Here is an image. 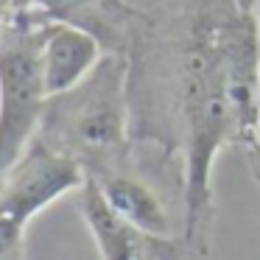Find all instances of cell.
<instances>
[{
	"instance_id": "cell-2",
	"label": "cell",
	"mask_w": 260,
	"mask_h": 260,
	"mask_svg": "<svg viewBox=\"0 0 260 260\" xmlns=\"http://www.w3.org/2000/svg\"><path fill=\"white\" fill-rule=\"evenodd\" d=\"M45 20L23 12L0 31V182L37 140L48 104L40 45Z\"/></svg>"
},
{
	"instance_id": "cell-4",
	"label": "cell",
	"mask_w": 260,
	"mask_h": 260,
	"mask_svg": "<svg viewBox=\"0 0 260 260\" xmlns=\"http://www.w3.org/2000/svg\"><path fill=\"white\" fill-rule=\"evenodd\" d=\"M79 210L90 230L101 260H143L148 254L165 252L176 243V238H157L146 235L137 226H132L101 193L98 182L87 176L79 190Z\"/></svg>"
},
{
	"instance_id": "cell-3",
	"label": "cell",
	"mask_w": 260,
	"mask_h": 260,
	"mask_svg": "<svg viewBox=\"0 0 260 260\" xmlns=\"http://www.w3.org/2000/svg\"><path fill=\"white\" fill-rule=\"evenodd\" d=\"M84 182L87 171L76 159L59 154L42 137H37L0 182V215L28 226V221L48 204L81 190Z\"/></svg>"
},
{
	"instance_id": "cell-9",
	"label": "cell",
	"mask_w": 260,
	"mask_h": 260,
	"mask_svg": "<svg viewBox=\"0 0 260 260\" xmlns=\"http://www.w3.org/2000/svg\"><path fill=\"white\" fill-rule=\"evenodd\" d=\"M185 241H176L171 249H165V252H157V254H148V257H143V260H182L185 257Z\"/></svg>"
},
{
	"instance_id": "cell-5",
	"label": "cell",
	"mask_w": 260,
	"mask_h": 260,
	"mask_svg": "<svg viewBox=\"0 0 260 260\" xmlns=\"http://www.w3.org/2000/svg\"><path fill=\"white\" fill-rule=\"evenodd\" d=\"M104 53L107 51H104L101 40H95L90 31L62 23H45L40 62H42V79H45L48 98L81 84L104 59Z\"/></svg>"
},
{
	"instance_id": "cell-1",
	"label": "cell",
	"mask_w": 260,
	"mask_h": 260,
	"mask_svg": "<svg viewBox=\"0 0 260 260\" xmlns=\"http://www.w3.org/2000/svg\"><path fill=\"white\" fill-rule=\"evenodd\" d=\"M129 53H104L81 84L45 104L37 137L95 179L120 171L129 157Z\"/></svg>"
},
{
	"instance_id": "cell-7",
	"label": "cell",
	"mask_w": 260,
	"mask_h": 260,
	"mask_svg": "<svg viewBox=\"0 0 260 260\" xmlns=\"http://www.w3.org/2000/svg\"><path fill=\"white\" fill-rule=\"evenodd\" d=\"M31 12L45 23L90 31L107 53H129L123 28L112 17V0H31Z\"/></svg>"
},
{
	"instance_id": "cell-10",
	"label": "cell",
	"mask_w": 260,
	"mask_h": 260,
	"mask_svg": "<svg viewBox=\"0 0 260 260\" xmlns=\"http://www.w3.org/2000/svg\"><path fill=\"white\" fill-rule=\"evenodd\" d=\"M9 20H12V6H9V0H0V31L6 28Z\"/></svg>"
},
{
	"instance_id": "cell-8",
	"label": "cell",
	"mask_w": 260,
	"mask_h": 260,
	"mask_svg": "<svg viewBox=\"0 0 260 260\" xmlns=\"http://www.w3.org/2000/svg\"><path fill=\"white\" fill-rule=\"evenodd\" d=\"M0 260H25V226L0 215Z\"/></svg>"
},
{
	"instance_id": "cell-11",
	"label": "cell",
	"mask_w": 260,
	"mask_h": 260,
	"mask_svg": "<svg viewBox=\"0 0 260 260\" xmlns=\"http://www.w3.org/2000/svg\"><path fill=\"white\" fill-rule=\"evenodd\" d=\"M254 14H257V25H260V0H257V6H254ZM254 148H260V140H257V146H254ZM254 148H252V151H254Z\"/></svg>"
},
{
	"instance_id": "cell-6",
	"label": "cell",
	"mask_w": 260,
	"mask_h": 260,
	"mask_svg": "<svg viewBox=\"0 0 260 260\" xmlns=\"http://www.w3.org/2000/svg\"><path fill=\"white\" fill-rule=\"evenodd\" d=\"M95 179V176H92ZM98 187L107 196V202L129 221L132 226H137L146 235H157V238H171V218L165 213L159 196L140 182L137 176H132L126 168L112 171V174L98 176Z\"/></svg>"
}]
</instances>
